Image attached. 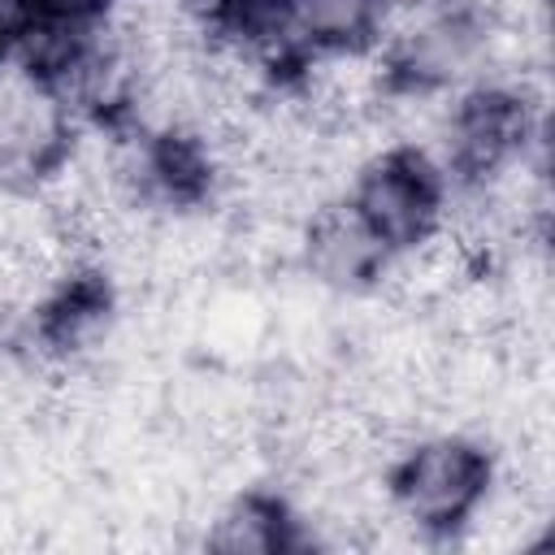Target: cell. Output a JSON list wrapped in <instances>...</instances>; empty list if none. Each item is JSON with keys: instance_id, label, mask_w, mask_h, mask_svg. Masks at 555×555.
Masks as SVG:
<instances>
[{"instance_id": "obj_6", "label": "cell", "mask_w": 555, "mask_h": 555, "mask_svg": "<svg viewBox=\"0 0 555 555\" xmlns=\"http://www.w3.org/2000/svg\"><path fill=\"white\" fill-rule=\"evenodd\" d=\"M295 9L299 0H208L212 35L256 48L278 65L295 61Z\"/></svg>"}, {"instance_id": "obj_7", "label": "cell", "mask_w": 555, "mask_h": 555, "mask_svg": "<svg viewBox=\"0 0 555 555\" xmlns=\"http://www.w3.org/2000/svg\"><path fill=\"white\" fill-rule=\"evenodd\" d=\"M390 0H299L295 9V56L312 48H360L377 43Z\"/></svg>"}, {"instance_id": "obj_5", "label": "cell", "mask_w": 555, "mask_h": 555, "mask_svg": "<svg viewBox=\"0 0 555 555\" xmlns=\"http://www.w3.org/2000/svg\"><path fill=\"white\" fill-rule=\"evenodd\" d=\"M199 546L217 555H291L299 551L295 512L282 494L260 486L221 494L199 520Z\"/></svg>"}, {"instance_id": "obj_4", "label": "cell", "mask_w": 555, "mask_h": 555, "mask_svg": "<svg viewBox=\"0 0 555 555\" xmlns=\"http://www.w3.org/2000/svg\"><path fill=\"white\" fill-rule=\"evenodd\" d=\"M386 247L373 238V230L360 221V212L343 199L321 204L299 234V273L325 286L330 295H356L369 291L382 273Z\"/></svg>"}, {"instance_id": "obj_3", "label": "cell", "mask_w": 555, "mask_h": 555, "mask_svg": "<svg viewBox=\"0 0 555 555\" xmlns=\"http://www.w3.org/2000/svg\"><path fill=\"white\" fill-rule=\"evenodd\" d=\"M74 126L48 82L0 65V186H35L69 147Z\"/></svg>"}, {"instance_id": "obj_2", "label": "cell", "mask_w": 555, "mask_h": 555, "mask_svg": "<svg viewBox=\"0 0 555 555\" xmlns=\"http://www.w3.org/2000/svg\"><path fill=\"white\" fill-rule=\"evenodd\" d=\"M347 204L390 256L425 238L447 217V182L421 156L390 147L356 173V182L347 186Z\"/></svg>"}, {"instance_id": "obj_9", "label": "cell", "mask_w": 555, "mask_h": 555, "mask_svg": "<svg viewBox=\"0 0 555 555\" xmlns=\"http://www.w3.org/2000/svg\"><path fill=\"white\" fill-rule=\"evenodd\" d=\"M35 17V0H0V61L13 52V43L30 30Z\"/></svg>"}, {"instance_id": "obj_1", "label": "cell", "mask_w": 555, "mask_h": 555, "mask_svg": "<svg viewBox=\"0 0 555 555\" xmlns=\"http://www.w3.org/2000/svg\"><path fill=\"white\" fill-rule=\"evenodd\" d=\"M494 477V451L460 429H425L386 464L390 507L421 538H455Z\"/></svg>"}, {"instance_id": "obj_8", "label": "cell", "mask_w": 555, "mask_h": 555, "mask_svg": "<svg viewBox=\"0 0 555 555\" xmlns=\"http://www.w3.org/2000/svg\"><path fill=\"white\" fill-rule=\"evenodd\" d=\"M117 0H35V13L61 26H100Z\"/></svg>"}]
</instances>
